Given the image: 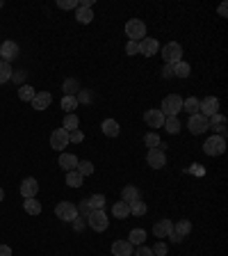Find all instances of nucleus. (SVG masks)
I'll return each mask as SVG.
<instances>
[{"mask_svg":"<svg viewBox=\"0 0 228 256\" xmlns=\"http://www.w3.org/2000/svg\"><path fill=\"white\" fill-rule=\"evenodd\" d=\"M180 110H183V99H180L178 94H169V96H164L162 110H160V112H162L164 117H178Z\"/></svg>","mask_w":228,"mask_h":256,"instance_id":"2","label":"nucleus"},{"mask_svg":"<svg viewBox=\"0 0 228 256\" xmlns=\"http://www.w3.org/2000/svg\"><path fill=\"white\" fill-rule=\"evenodd\" d=\"M146 240V231L144 229H132L130 236H128V243L130 245H144Z\"/></svg>","mask_w":228,"mask_h":256,"instance_id":"28","label":"nucleus"},{"mask_svg":"<svg viewBox=\"0 0 228 256\" xmlns=\"http://www.w3.org/2000/svg\"><path fill=\"white\" fill-rule=\"evenodd\" d=\"M146 162H149L153 169H162L167 165V155H164L162 149H149V155H146Z\"/></svg>","mask_w":228,"mask_h":256,"instance_id":"14","label":"nucleus"},{"mask_svg":"<svg viewBox=\"0 0 228 256\" xmlns=\"http://www.w3.org/2000/svg\"><path fill=\"white\" fill-rule=\"evenodd\" d=\"M80 126V119H78V114H66L64 117V131L66 133H71V131H76Z\"/></svg>","mask_w":228,"mask_h":256,"instance_id":"35","label":"nucleus"},{"mask_svg":"<svg viewBox=\"0 0 228 256\" xmlns=\"http://www.w3.org/2000/svg\"><path fill=\"white\" fill-rule=\"evenodd\" d=\"M12 76H14L12 64H9V62H2V60H0V85L7 83V80H12Z\"/></svg>","mask_w":228,"mask_h":256,"instance_id":"31","label":"nucleus"},{"mask_svg":"<svg viewBox=\"0 0 228 256\" xmlns=\"http://www.w3.org/2000/svg\"><path fill=\"white\" fill-rule=\"evenodd\" d=\"M217 12H219V16H222V18H226V16H228V5H226V2H222Z\"/></svg>","mask_w":228,"mask_h":256,"instance_id":"50","label":"nucleus"},{"mask_svg":"<svg viewBox=\"0 0 228 256\" xmlns=\"http://www.w3.org/2000/svg\"><path fill=\"white\" fill-rule=\"evenodd\" d=\"M162 78H167V80H169V78H174V66H171V64H164V69H162Z\"/></svg>","mask_w":228,"mask_h":256,"instance_id":"46","label":"nucleus"},{"mask_svg":"<svg viewBox=\"0 0 228 256\" xmlns=\"http://www.w3.org/2000/svg\"><path fill=\"white\" fill-rule=\"evenodd\" d=\"M126 37L130 42H142L146 37V23L139 18H130L126 23Z\"/></svg>","mask_w":228,"mask_h":256,"instance_id":"1","label":"nucleus"},{"mask_svg":"<svg viewBox=\"0 0 228 256\" xmlns=\"http://www.w3.org/2000/svg\"><path fill=\"white\" fill-rule=\"evenodd\" d=\"M37 192H39L37 179H25L23 183H21V195H23V199H35Z\"/></svg>","mask_w":228,"mask_h":256,"instance_id":"18","label":"nucleus"},{"mask_svg":"<svg viewBox=\"0 0 228 256\" xmlns=\"http://www.w3.org/2000/svg\"><path fill=\"white\" fill-rule=\"evenodd\" d=\"M101 131L105 133L108 137H116L121 133V126H119V121H116V119H105L101 124Z\"/></svg>","mask_w":228,"mask_h":256,"instance_id":"21","label":"nucleus"},{"mask_svg":"<svg viewBox=\"0 0 228 256\" xmlns=\"http://www.w3.org/2000/svg\"><path fill=\"white\" fill-rule=\"evenodd\" d=\"M112 215L114 217H119V220H126L128 215H130V206L126 202H116L112 206Z\"/></svg>","mask_w":228,"mask_h":256,"instance_id":"24","label":"nucleus"},{"mask_svg":"<svg viewBox=\"0 0 228 256\" xmlns=\"http://www.w3.org/2000/svg\"><path fill=\"white\" fill-rule=\"evenodd\" d=\"M151 250H153V254H155V256H164V254L169 252V247H167L164 243H160V240H157L155 247H151Z\"/></svg>","mask_w":228,"mask_h":256,"instance_id":"40","label":"nucleus"},{"mask_svg":"<svg viewBox=\"0 0 228 256\" xmlns=\"http://www.w3.org/2000/svg\"><path fill=\"white\" fill-rule=\"evenodd\" d=\"M16 55H18V44H16V42L7 39V42L0 44V60H2V62L16 60Z\"/></svg>","mask_w":228,"mask_h":256,"instance_id":"10","label":"nucleus"},{"mask_svg":"<svg viewBox=\"0 0 228 256\" xmlns=\"http://www.w3.org/2000/svg\"><path fill=\"white\" fill-rule=\"evenodd\" d=\"M55 215H57V220H64V222H73L78 217V206L71 202H60L55 206Z\"/></svg>","mask_w":228,"mask_h":256,"instance_id":"5","label":"nucleus"},{"mask_svg":"<svg viewBox=\"0 0 228 256\" xmlns=\"http://www.w3.org/2000/svg\"><path fill=\"white\" fill-rule=\"evenodd\" d=\"M30 103L35 110H48V105L53 103V96H50V92H37Z\"/></svg>","mask_w":228,"mask_h":256,"instance_id":"16","label":"nucleus"},{"mask_svg":"<svg viewBox=\"0 0 228 256\" xmlns=\"http://www.w3.org/2000/svg\"><path fill=\"white\" fill-rule=\"evenodd\" d=\"M157 51H160V44L153 37H144L139 42V53L144 55V57H153V55H157Z\"/></svg>","mask_w":228,"mask_h":256,"instance_id":"11","label":"nucleus"},{"mask_svg":"<svg viewBox=\"0 0 228 256\" xmlns=\"http://www.w3.org/2000/svg\"><path fill=\"white\" fill-rule=\"evenodd\" d=\"M76 87H78L76 80H66V83H64V92H66V94H69V90H76Z\"/></svg>","mask_w":228,"mask_h":256,"instance_id":"49","label":"nucleus"},{"mask_svg":"<svg viewBox=\"0 0 228 256\" xmlns=\"http://www.w3.org/2000/svg\"><path fill=\"white\" fill-rule=\"evenodd\" d=\"M87 202H89L91 210H105V195H91Z\"/></svg>","mask_w":228,"mask_h":256,"instance_id":"33","label":"nucleus"},{"mask_svg":"<svg viewBox=\"0 0 228 256\" xmlns=\"http://www.w3.org/2000/svg\"><path fill=\"white\" fill-rule=\"evenodd\" d=\"M76 172H78L82 179H84V176H91V174H94V162H89V160H78Z\"/></svg>","mask_w":228,"mask_h":256,"instance_id":"30","label":"nucleus"},{"mask_svg":"<svg viewBox=\"0 0 228 256\" xmlns=\"http://www.w3.org/2000/svg\"><path fill=\"white\" fill-rule=\"evenodd\" d=\"M76 99H78V103H89L91 101V94L87 90H80V94L76 96Z\"/></svg>","mask_w":228,"mask_h":256,"instance_id":"44","label":"nucleus"},{"mask_svg":"<svg viewBox=\"0 0 228 256\" xmlns=\"http://www.w3.org/2000/svg\"><path fill=\"white\" fill-rule=\"evenodd\" d=\"M76 107H78V99L76 96H64L62 99V110H66V114H73Z\"/></svg>","mask_w":228,"mask_h":256,"instance_id":"34","label":"nucleus"},{"mask_svg":"<svg viewBox=\"0 0 228 256\" xmlns=\"http://www.w3.org/2000/svg\"><path fill=\"white\" fill-rule=\"evenodd\" d=\"M78 213H82V215H84V220L89 217V213H91V206H89V202H87V199H82V202L78 204Z\"/></svg>","mask_w":228,"mask_h":256,"instance_id":"39","label":"nucleus"},{"mask_svg":"<svg viewBox=\"0 0 228 256\" xmlns=\"http://www.w3.org/2000/svg\"><path fill=\"white\" fill-rule=\"evenodd\" d=\"M2 199H5V190H2V188H0V202H2Z\"/></svg>","mask_w":228,"mask_h":256,"instance_id":"52","label":"nucleus"},{"mask_svg":"<svg viewBox=\"0 0 228 256\" xmlns=\"http://www.w3.org/2000/svg\"><path fill=\"white\" fill-rule=\"evenodd\" d=\"M137 256H155V254H153V250H151V247H144V245H139Z\"/></svg>","mask_w":228,"mask_h":256,"instance_id":"45","label":"nucleus"},{"mask_svg":"<svg viewBox=\"0 0 228 256\" xmlns=\"http://www.w3.org/2000/svg\"><path fill=\"white\" fill-rule=\"evenodd\" d=\"M190 233H192V222L190 220H178V224H174V231H171L169 238L174 240V243H180V240H185Z\"/></svg>","mask_w":228,"mask_h":256,"instance_id":"8","label":"nucleus"},{"mask_svg":"<svg viewBox=\"0 0 228 256\" xmlns=\"http://www.w3.org/2000/svg\"><path fill=\"white\" fill-rule=\"evenodd\" d=\"M35 94H37V92L32 90L30 85H21V90H18V99H21V101H32Z\"/></svg>","mask_w":228,"mask_h":256,"instance_id":"37","label":"nucleus"},{"mask_svg":"<svg viewBox=\"0 0 228 256\" xmlns=\"http://www.w3.org/2000/svg\"><path fill=\"white\" fill-rule=\"evenodd\" d=\"M57 7H60V9H78V2H76V0H60Z\"/></svg>","mask_w":228,"mask_h":256,"instance_id":"41","label":"nucleus"},{"mask_svg":"<svg viewBox=\"0 0 228 256\" xmlns=\"http://www.w3.org/2000/svg\"><path fill=\"white\" fill-rule=\"evenodd\" d=\"M0 7H2V2H0Z\"/></svg>","mask_w":228,"mask_h":256,"instance_id":"53","label":"nucleus"},{"mask_svg":"<svg viewBox=\"0 0 228 256\" xmlns=\"http://www.w3.org/2000/svg\"><path fill=\"white\" fill-rule=\"evenodd\" d=\"M190 131H192V135H201V133L208 131V117H203V114H192L190 117Z\"/></svg>","mask_w":228,"mask_h":256,"instance_id":"12","label":"nucleus"},{"mask_svg":"<svg viewBox=\"0 0 228 256\" xmlns=\"http://www.w3.org/2000/svg\"><path fill=\"white\" fill-rule=\"evenodd\" d=\"M82 176H80L78 172H76V169H73V172H66V183L71 185V188H80V185H82Z\"/></svg>","mask_w":228,"mask_h":256,"instance_id":"36","label":"nucleus"},{"mask_svg":"<svg viewBox=\"0 0 228 256\" xmlns=\"http://www.w3.org/2000/svg\"><path fill=\"white\" fill-rule=\"evenodd\" d=\"M82 140H84V135H82V131H78V128L69 133V142H76V144H80V142H82Z\"/></svg>","mask_w":228,"mask_h":256,"instance_id":"42","label":"nucleus"},{"mask_svg":"<svg viewBox=\"0 0 228 256\" xmlns=\"http://www.w3.org/2000/svg\"><path fill=\"white\" fill-rule=\"evenodd\" d=\"M198 112L210 119L212 114L219 112V99L217 96H205L203 101H198Z\"/></svg>","mask_w":228,"mask_h":256,"instance_id":"7","label":"nucleus"},{"mask_svg":"<svg viewBox=\"0 0 228 256\" xmlns=\"http://www.w3.org/2000/svg\"><path fill=\"white\" fill-rule=\"evenodd\" d=\"M162 128H167V133H171V135H178L180 119H178V117H164V126H162Z\"/></svg>","mask_w":228,"mask_h":256,"instance_id":"27","label":"nucleus"},{"mask_svg":"<svg viewBox=\"0 0 228 256\" xmlns=\"http://www.w3.org/2000/svg\"><path fill=\"white\" fill-rule=\"evenodd\" d=\"M78 7H87V9H91V7H94V0H80Z\"/></svg>","mask_w":228,"mask_h":256,"instance_id":"51","label":"nucleus"},{"mask_svg":"<svg viewBox=\"0 0 228 256\" xmlns=\"http://www.w3.org/2000/svg\"><path fill=\"white\" fill-rule=\"evenodd\" d=\"M84 217H76V220H73V229H76V231H82V226H84Z\"/></svg>","mask_w":228,"mask_h":256,"instance_id":"47","label":"nucleus"},{"mask_svg":"<svg viewBox=\"0 0 228 256\" xmlns=\"http://www.w3.org/2000/svg\"><path fill=\"white\" fill-rule=\"evenodd\" d=\"M144 121L149 128H162L164 126V114L160 112V110H155V107H151V110H146L144 112Z\"/></svg>","mask_w":228,"mask_h":256,"instance_id":"13","label":"nucleus"},{"mask_svg":"<svg viewBox=\"0 0 228 256\" xmlns=\"http://www.w3.org/2000/svg\"><path fill=\"white\" fill-rule=\"evenodd\" d=\"M144 142H146V147H149V149H162L164 151V147H167V144L160 140V135H157V133H146Z\"/></svg>","mask_w":228,"mask_h":256,"instance_id":"23","label":"nucleus"},{"mask_svg":"<svg viewBox=\"0 0 228 256\" xmlns=\"http://www.w3.org/2000/svg\"><path fill=\"white\" fill-rule=\"evenodd\" d=\"M183 110L190 112V117H192V114H198V99H196V96L185 99V101H183Z\"/></svg>","mask_w":228,"mask_h":256,"instance_id":"29","label":"nucleus"},{"mask_svg":"<svg viewBox=\"0 0 228 256\" xmlns=\"http://www.w3.org/2000/svg\"><path fill=\"white\" fill-rule=\"evenodd\" d=\"M174 66V78H187L190 73H192V66L187 64V62H176V64H171Z\"/></svg>","mask_w":228,"mask_h":256,"instance_id":"25","label":"nucleus"},{"mask_svg":"<svg viewBox=\"0 0 228 256\" xmlns=\"http://www.w3.org/2000/svg\"><path fill=\"white\" fill-rule=\"evenodd\" d=\"M23 208H25V213H28V215H39V213H41V204L37 202V199H25Z\"/></svg>","mask_w":228,"mask_h":256,"instance_id":"32","label":"nucleus"},{"mask_svg":"<svg viewBox=\"0 0 228 256\" xmlns=\"http://www.w3.org/2000/svg\"><path fill=\"white\" fill-rule=\"evenodd\" d=\"M60 167L64 172H73L78 167V158L73 154H60Z\"/></svg>","mask_w":228,"mask_h":256,"instance_id":"22","label":"nucleus"},{"mask_svg":"<svg viewBox=\"0 0 228 256\" xmlns=\"http://www.w3.org/2000/svg\"><path fill=\"white\" fill-rule=\"evenodd\" d=\"M87 222H89V226L94 229V231H105L110 226V220H108V215H105V210H91L89 217H87Z\"/></svg>","mask_w":228,"mask_h":256,"instance_id":"6","label":"nucleus"},{"mask_svg":"<svg viewBox=\"0 0 228 256\" xmlns=\"http://www.w3.org/2000/svg\"><path fill=\"white\" fill-rule=\"evenodd\" d=\"M50 147H53L55 151H64L66 147H69V133H66L64 128H55V131L50 133Z\"/></svg>","mask_w":228,"mask_h":256,"instance_id":"9","label":"nucleus"},{"mask_svg":"<svg viewBox=\"0 0 228 256\" xmlns=\"http://www.w3.org/2000/svg\"><path fill=\"white\" fill-rule=\"evenodd\" d=\"M112 254L114 256H132V245L128 243V240H114Z\"/></svg>","mask_w":228,"mask_h":256,"instance_id":"20","label":"nucleus"},{"mask_svg":"<svg viewBox=\"0 0 228 256\" xmlns=\"http://www.w3.org/2000/svg\"><path fill=\"white\" fill-rule=\"evenodd\" d=\"M139 199H142V192H139V188H135V185H126V188L121 190V202H126L128 206L139 202Z\"/></svg>","mask_w":228,"mask_h":256,"instance_id":"19","label":"nucleus"},{"mask_svg":"<svg viewBox=\"0 0 228 256\" xmlns=\"http://www.w3.org/2000/svg\"><path fill=\"white\" fill-rule=\"evenodd\" d=\"M146 210H149V206H146L142 199L135 204H130V215H137V217H142V215H146Z\"/></svg>","mask_w":228,"mask_h":256,"instance_id":"38","label":"nucleus"},{"mask_svg":"<svg viewBox=\"0 0 228 256\" xmlns=\"http://www.w3.org/2000/svg\"><path fill=\"white\" fill-rule=\"evenodd\" d=\"M205 155H222L226 151V137L224 135H212L203 142Z\"/></svg>","mask_w":228,"mask_h":256,"instance_id":"3","label":"nucleus"},{"mask_svg":"<svg viewBox=\"0 0 228 256\" xmlns=\"http://www.w3.org/2000/svg\"><path fill=\"white\" fill-rule=\"evenodd\" d=\"M0 256H12V247L9 245H0Z\"/></svg>","mask_w":228,"mask_h":256,"instance_id":"48","label":"nucleus"},{"mask_svg":"<svg viewBox=\"0 0 228 256\" xmlns=\"http://www.w3.org/2000/svg\"><path fill=\"white\" fill-rule=\"evenodd\" d=\"M76 18H78L80 23L89 25L91 21H94V12H91V9H87V7H78V9H76Z\"/></svg>","mask_w":228,"mask_h":256,"instance_id":"26","label":"nucleus"},{"mask_svg":"<svg viewBox=\"0 0 228 256\" xmlns=\"http://www.w3.org/2000/svg\"><path fill=\"white\" fill-rule=\"evenodd\" d=\"M171 231H174V222L171 220H160L155 226H153V233H155V238H169L171 236Z\"/></svg>","mask_w":228,"mask_h":256,"instance_id":"17","label":"nucleus"},{"mask_svg":"<svg viewBox=\"0 0 228 256\" xmlns=\"http://www.w3.org/2000/svg\"><path fill=\"white\" fill-rule=\"evenodd\" d=\"M126 53L128 55H137L139 53V42H128L126 44Z\"/></svg>","mask_w":228,"mask_h":256,"instance_id":"43","label":"nucleus"},{"mask_svg":"<svg viewBox=\"0 0 228 256\" xmlns=\"http://www.w3.org/2000/svg\"><path fill=\"white\" fill-rule=\"evenodd\" d=\"M162 60L164 64H176L183 60V46L178 42H169L162 46Z\"/></svg>","mask_w":228,"mask_h":256,"instance_id":"4","label":"nucleus"},{"mask_svg":"<svg viewBox=\"0 0 228 256\" xmlns=\"http://www.w3.org/2000/svg\"><path fill=\"white\" fill-rule=\"evenodd\" d=\"M226 117H224L222 112H217V114H212L210 119H208V128H212L215 131V135H224L226 137Z\"/></svg>","mask_w":228,"mask_h":256,"instance_id":"15","label":"nucleus"}]
</instances>
